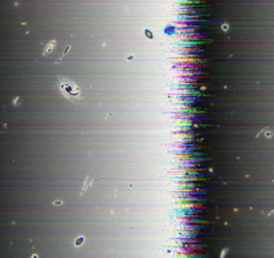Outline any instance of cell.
Wrapping results in <instances>:
<instances>
[{
	"mask_svg": "<svg viewBox=\"0 0 274 258\" xmlns=\"http://www.w3.org/2000/svg\"><path fill=\"white\" fill-rule=\"evenodd\" d=\"M59 82H60L62 92H64L68 98H71V99H78V98L80 96V91H79V88L76 87V84L74 82L68 80V79H60Z\"/></svg>",
	"mask_w": 274,
	"mask_h": 258,
	"instance_id": "cell-1",
	"label": "cell"
}]
</instances>
